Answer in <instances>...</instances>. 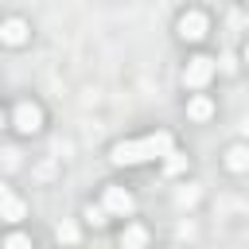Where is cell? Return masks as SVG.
Masks as SVG:
<instances>
[{"label": "cell", "mask_w": 249, "mask_h": 249, "mask_svg": "<svg viewBox=\"0 0 249 249\" xmlns=\"http://www.w3.org/2000/svg\"><path fill=\"white\" fill-rule=\"evenodd\" d=\"M187 167V156H179V152H167V175H179Z\"/></svg>", "instance_id": "13"}, {"label": "cell", "mask_w": 249, "mask_h": 249, "mask_svg": "<svg viewBox=\"0 0 249 249\" xmlns=\"http://www.w3.org/2000/svg\"><path fill=\"white\" fill-rule=\"evenodd\" d=\"M245 62H249V43H245Z\"/></svg>", "instance_id": "18"}, {"label": "cell", "mask_w": 249, "mask_h": 249, "mask_svg": "<svg viewBox=\"0 0 249 249\" xmlns=\"http://www.w3.org/2000/svg\"><path fill=\"white\" fill-rule=\"evenodd\" d=\"M0 124H4V117H0Z\"/></svg>", "instance_id": "19"}, {"label": "cell", "mask_w": 249, "mask_h": 249, "mask_svg": "<svg viewBox=\"0 0 249 249\" xmlns=\"http://www.w3.org/2000/svg\"><path fill=\"white\" fill-rule=\"evenodd\" d=\"M226 167H230V171H249V148H245V144H233V148L226 152Z\"/></svg>", "instance_id": "8"}, {"label": "cell", "mask_w": 249, "mask_h": 249, "mask_svg": "<svg viewBox=\"0 0 249 249\" xmlns=\"http://www.w3.org/2000/svg\"><path fill=\"white\" fill-rule=\"evenodd\" d=\"M0 39H4L8 47H23V43H27V23H23V19H8V23H0Z\"/></svg>", "instance_id": "6"}, {"label": "cell", "mask_w": 249, "mask_h": 249, "mask_svg": "<svg viewBox=\"0 0 249 249\" xmlns=\"http://www.w3.org/2000/svg\"><path fill=\"white\" fill-rule=\"evenodd\" d=\"M187 117L191 121H210L214 117V101L210 97H191L187 101Z\"/></svg>", "instance_id": "7"}, {"label": "cell", "mask_w": 249, "mask_h": 249, "mask_svg": "<svg viewBox=\"0 0 249 249\" xmlns=\"http://www.w3.org/2000/svg\"><path fill=\"white\" fill-rule=\"evenodd\" d=\"M245 4H249V0H245Z\"/></svg>", "instance_id": "20"}, {"label": "cell", "mask_w": 249, "mask_h": 249, "mask_svg": "<svg viewBox=\"0 0 249 249\" xmlns=\"http://www.w3.org/2000/svg\"><path fill=\"white\" fill-rule=\"evenodd\" d=\"M144 144H148V156H167V152H171V136H167V132L144 136Z\"/></svg>", "instance_id": "10"}, {"label": "cell", "mask_w": 249, "mask_h": 249, "mask_svg": "<svg viewBox=\"0 0 249 249\" xmlns=\"http://www.w3.org/2000/svg\"><path fill=\"white\" fill-rule=\"evenodd\" d=\"M105 210L109 214H132V195L124 187H105Z\"/></svg>", "instance_id": "5"}, {"label": "cell", "mask_w": 249, "mask_h": 249, "mask_svg": "<svg viewBox=\"0 0 249 249\" xmlns=\"http://www.w3.org/2000/svg\"><path fill=\"white\" fill-rule=\"evenodd\" d=\"M86 222L89 226H105V206H86Z\"/></svg>", "instance_id": "14"}, {"label": "cell", "mask_w": 249, "mask_h": 249, "mask_svg": "<svg viewBox=\"0 0 249 249\" xmlns=\"http://www.w3.org/2000/svg\"><path fill=\"white\" fill-rule=\"evenodd\" d=\"M144 241H148V230H140V226H128L121 233V245H144Z\"/></svg>", "instance_id": "12"}, {"label": "cell", "mask_w": 249, "mask_h": 249, "mask_svg": "<svg viewBox=\"0 0 249 249\" xmlns=\"http://www.w3.org/2000/svg\"><path fill=\"white\" fill-rule=\"evenodd\" d=\"M210 78H214V58H210V54H195V58H187L183 82H187L191 89H202Z\"/></svg>", "instance_id": "1"}, {"label": "cell", "mask_w": 249, "mask_h": 249, "mask_svg": "<svg viewBox=\"0 0 249 249\" xmlns=\"http://www.w3.org/2000/svg\"><path fill=\"white\" fill-rule=\"evenodd\" d=\"M175 27H179V39H187V43H198V39L210 31V19H206L202 12H183Z\"/></svg>", "instance_id": "2"}, {"label": "cell", "mask_w": 249, "mask_h": 249, "mask_svg": "<svg viewBox=\"0 0 249 249\" xmlns=\"http://www.w3.org/2000/svg\"><path fill=\"white\" fill-rule=\"evenodd\" d=\"M8 195H12V191H8V187H4V183H0V202H4V198H8Z\"/></svg>", "instance_id": "17"}, {"label": "cell", "mask_w": 249, "mask_h": 249, "mask_svg": "<svg viewBox=\"0 0 249 249\" xmlns=\"http://www.w3.org/2000/svg\"><path fill=\"white\" fill-rule=\"evenodd\" d=\"M27 214V206H23V198H16V195H8L4 202H0V218H8V222H19Z\"/></svg>", "instance_id": "9"}, {"label": "cell", "mask_w": 249, "mask_h": 249, "mask_svg": "<svg viewBox=\"0 0 249 249\" xmlns=\"http://www.w3.org/2000/svg\"><path fill=\"white\" fill-rule=\"evenodd\" d=\"M12 124H16L19 132H39V128H43V109H39V105H31V101H23V105H16Z\"/></svg>", "instance_id": "3"}, {"label": "cell", "mask_w": 249, "mask_h": 249, "mask_svg": "<svg viewBox=\"0 0 249 249\" xmlns=\"http://www.w3.org/2000/svg\"><path fill=\"white\" fill-rule=\"evenodd\" d=\"M140 160H152L148 156V144L144 140H121L117 148H113V163H140Z\"/></svg>", "instance_id": "4"}, {"label": "cell", "mask_w": 249, "mask_h": 249, "mask_svg": "<svg viewBox=\"0 0 249 249\" xmlns=\"http://www.w3.org/2000/svg\"><path fill=\"white\" fill-rule=\"evenodd\" d=\"M58 241H78V230H74L70 222H62V226H58Z\"/></svg>", "instance_id": "15"}, {"label": "cell", "mask_w": 249, "mask_h": 249, "mask_svg": "<svg viewBox=\"0 0 249 249\" xmlns=\"http://www.w3.org/2000/svg\"><path fill=\"white\" fill-rule=\"evenodd\" d=\"M8 245H12V249H19V245H27V237H23V233H12V237H8Z\"/></svg>", "instance_id": "16"}, {"label": "cell", "mask_w": 249, "mask_h": 249, "mask_svg": "<svg viewBox=\"0 0 249 249\" xmlns=\"http://www.w3.org/2000/svg\"><path fill=\"white\" fill-rule=\"evenodd\" d=\"M175 202H179V206H195V202H198V187H195V183H183V187L175 191Z\"/></svg>", "instance_id": "11"}]
</instances>
